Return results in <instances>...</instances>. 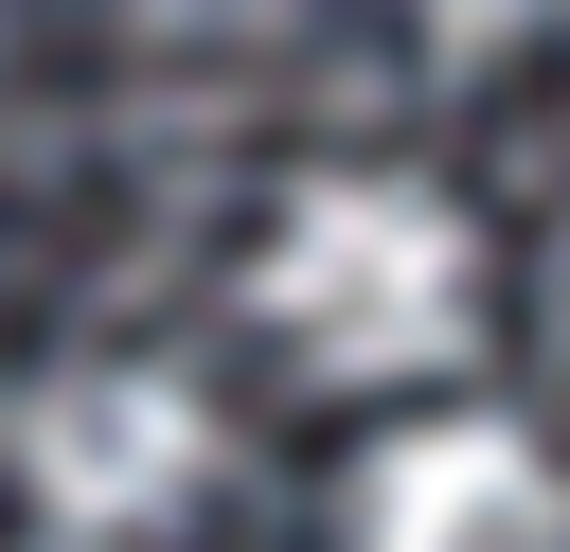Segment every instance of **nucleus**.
<instances>
[{"mask_svg": "<svg viewBox=\"0 0 570 552\" xmlns=\"http://www.w3.org/2000/svg\"><path fill=\"white\" fill-rule=\"evenodd\" d=\"M249 303L303 374L338 392H392V374H445L481 338V231L392 178V160H338V178H285L267 249H249Z\"/></svg>", "mask_w": 570, "mask_h": 552, "instance_id": "1", "label": "nucleus"}, {"mask_svg": "<svg viewBox=\"0 0 570 552\" xmlns=\"http://www.w3.org/2000/svg\"><path fill=\"white\" fill-rule=\"evenodd\" d=\"M196 481H214V392L178 356H71V374L18 392V499L53 534L142 552V534L196 516Z\"/></svg>", "mask_w": 570, "mask_h": 552, "instance_id": "2", "label": "nucleus"}, {"mask_svg": "<svg viewBox=\"0 0 570 552\" xmlns=\"http://www.w3.org/2000/svg\"><path fill=\"white\" fill-rule=\"evenodd\" d=\"M338 534L356 552H570V463L517 410H428L356 463Z\"/></svg>", "mask_w": 570, "mask_h": 552, "instance_id": "3", "label": "nucleus"}, {"mask_svg": "<svg viewBox=\"0 0 570 552\" xmlns=\"http://www.w3.org/2000/svg\"><path fill=\"white\" fill-rule=\"evenodd\" d=\"M410 18H428V53H534L570 0H410Z\"/></svg>", "mask_w": 570, "mask_h": 552, "instance_id": "4", "label": "nucleus"}, {"mask_svg": "<svg viewBox=\"0 0 570 552\" xmlns=\"http://www.w3.org/2000/svg\"><path fill=\"white\" fill-rule=\"evenodd\" d=\"M53 552H89V534H53Z\"/></svg>", "mask_w": 570, "mask_h": 552, "instance_id": "5", "label": "nucleus"}]
</instances>
